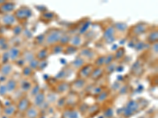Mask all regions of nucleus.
<instances>
[{
	"label": "nucleus",
	"instance_id": "f257e3e1",
	"mask_svg": "<svg viewBox=\"0 0 158 118\" xmlns=\"http://www.w3.org/2000/svg\"><path fill=\"white\" fill-rule=\"evenodd\" d=\"M64 33L63 30L60 29H52L45 34L44 45L52 47L53 45L58 44L60 41L62 36Z\"/></svg>",
	"mask_w": 158,
	"mask_h": 118
},
{
	"label": "nucleus",
	"instance_id": "f03ea898",
	"mask_svg": "<svg viewBox=\"0 0 158 118\" xmlns=\"http://www.w3.org/2000/svg\"><path fill=\"white\" fill-rule=\"evenodd\" d=\"M15 17L17 20H21V21H25L32 17V12L29 7L27 6H22L18 8L15 13Z\"/></svg>",
	"mask_w": 158,
	"mask_h": 118
},
{
	"label": "nucleus",
	"instance_id": "7ed1b4c3",
	"mask_svg": "<svg viewBox=\"0 0 158 118\" xmlns=\"http://www.w3.org/2000/svg\"><path fill=\"white\" fill-rule=\"evenodd\" d=\"M116 31L113 25H109L104 29L103 33V38L108 43H112L115 40Z\"/></svg>",
	"mask_w": 158,
	"mask_h": 118
},
{
	"label": "nucleus",
	"instance_id": "20e7f679",
	"mask_svg": "<svg viewBox=\"0 0 158 118\" xmlns=\"http://www.w3.org/2000/svg\"><path fill=\"white\" fill-rule=\"evenodd\" d=\"M80 57H83L85 61H92V60H95L97 57V52L94 49L86 47L79 51V55Z\"/></svg>",
	"mask_w": 158,
	"mask_h": 118
},
{
	"label": "nucleus",
	"instance_id": "39448f33",
	"mask_svg": "<svg viewBox=\"0 0 158 118\" xmlns=\"http://www.w3.org/2000/svg\"><path fill=\"white\" fill-rule=\"evenodd\" d=\"M149 29V25L146 23H142V22H139V23L136 24L135 25H134L132 29H131V32L134 36H139L141 35L146 33V32H148Z\"/></svg>",
	"mask_w": 158,
	"mask_h": 118
},
{
	"label": "nucleus",
	"instance_id": "423d86ee",
	"mask_svg": "<svg viewBox=\"0 0 158 118\" xmlns=\"http://www.w3.org/2000/svg\"><path fill=\"white\" fill-rule=\"evenodd\" d=\"M94 68L95 67H94V65L90 64V63L85 64L82 68H81L78 70V73H77L78 78L85 79V80L87 78H89L90 75H91L92 72H93Z\"/></svg>",
	"mask_w": 158,
	"mask_h": 118
},
{
	"label": "nucleus",
	"instance_id": "0eeeda50",
	"mask_svg": "<svg viewBox=\"0 0 158 118\" xmlns=\"http://www.w3.org/2000/svg\"><path fill=\"white\" fill-rule=\"evenodd\" d=\"M32 84L30 81H29L27 78H22L18 83V87L19 90L22 91V93H27L32 88Z\"/></svg>",
	"mask_w": 158,
	"mask_h": 118
},
{
	"label": "nucleus",
	"instance_id": "6e6552de",
	"mask_svg": "<svg viewBox=\"0 0 158 118\" xmlns=\"http://www.w3.org/2000/svg\"><path fill=\"white\" fill-rule=\"evenodd\" d=\"M30 107V101L27 97H22L17 105V109L21 113H25V111L27 110Z\"/></svg>",
	"mask_w": 158,
	"mask_h": 118
},
{
	"label": "nucleus",
	"instance_id": "1a4fd4ad",
	"mask_svg": "<svg viewBox=\"0 0 158 118\" xmlns=\"http://www.w3.org/2000/svg\"><path fill=\"white\" fill-rule=\"evenodd\" d=\"M45 100H46V95H45L44 91H40L37 95H35V96L33 97L32 104H33L35 107L36 108L41 107L44 104Z\"/></svg>",
	"mask_w": 158,
	"mask_h": 118
},
{
	"label": "nucleus",
	"instance_id": "9d476101",
	"mask_svg": "<svg viewBox=\"0 0 158 118\" xmlns=\"http://www.w3.org/2000/svg\"><path fill=\"white\" fill-rule=\"evenodd\" d=\"M9 58L11 61H16L18 58L21 57L22 55V51L18 47H11L7 50Z\"/></svg>",
	"mask_w": 158,
	"mask_h": 118
},
{
	"label": "nucleus",
	"instance_id": "9b49d317",
	"mask_svg": "<svg viewBox=\"0 0 158 118\" xmlns=\"http://www.w3.org/2000/svg\"><path fill=\"white\" fill-rule=\"evenodd\" d=\"M86 80L77 77L75 81L73 82V84H70V88L74 91H81L85 88L86 87Z\"/></svg>",
	"mask_w": 158,
	"mask_h": 118
},
{
	"label": "nucleus",
	"instance_id": "f8f14e48",
	"mask_svg": "<svg viewBox=\"0 0 158 118\" xmlns=\"http://www.w3.org/2000/svg\"><path fill=\"white\" fill-rule=\"evenodd\" d=\"M85 64H86V61L83 57H80V56H77V57H76L71 61V63H70V67H71L72 69L79 70L81 68H82Z\"/></svg>",
	"mask_w": 158,
	"mask_h": 118
},
{
	"label": "nucleus",
	"instance_id": "ddd939ff",
	"mask_svg": "<svg viewBox=\"0 0 158 118\" xmlns=\"http://www.w3.org/2000/svg\"><path fill=\"white\" fill-rule=\"evenodd\" d=\"M1 20H2V23L4 25H10V26L14 25L17 22L16 18L12 14H6L2 17Z\"/></svg>",
	"mask_w": 158,
	"mask_h": 118
},
{
	"label": "nucleus",
	"instance_id": "4468645a",
	"mask_svg": "<svg viewBox=\"0 0 158 118\" xmlns=\"http://www.w3.org/2000/svg\"><path fill=\"white\" fill-rule=\"evenodd\" d=\"M16 8V4L12 2H6L2 5H1L0 11L3 14H10L12 11H14Z\"/></svg>",
	"mask_w": 158,
	"mask_h": 118
},
{
	"label": "nucleus",
	"instance_id": "2eb2a0df",
	"mask_svg": "<svg viewBox=\"0 0 158 118\" xmlns=\"http://www.w3.org/2000/svg\"><path fill=\"white\" fill-rule=\"evenodd\" d=\"M70 84L68 82H59L56 84V91L59 94H64L70 89Z\"/></svg>",
	"mask_w": 158,
	"mask_h": 118
},
{
	"label": "nucleus",
	"instance_id": "dca6fc26",
	"mask_svg": "<svg viewBox=\"0 0 158 118\" xmlns=\"http://www.w3.org/2000/svg\"><path fill=\"white\" fill-rule=\"evenodd\" d=\"M82 37L79 34H74L70 36V40L69 45H71L73 47L78 48L81 44H82Z\"/></svg>",
	"mask_w": 158,
	"mask_h": 118
},
{
	"label": "nucleus",
	"instance_id": "f3484780",
	"mask_svg": "<svg viewBox=\"0 0 158 118\" xmlns=\"http://www.w3.org/2000/svg\"><path fill=\"white\" fill-rule=\"evenodd\" d=\"M104 73V68H98V67H95L92 72L91 75H90L89 78L93 81H97L100 78L103 77Z\"/></svg>",
	"mask_w": 158,
	"mask_h": 118
},
{
	"label": "nucleus",
	"instance_id": "a211bd4d",
	"mask_svg": "<svg viewBox=\"0 0 158 118\" xmlns=\"http://www.w3.org/2000/svg\"><path fill=\"white\" fill-rule=\"evenodd\" d=\"M49 49L47 47L40 49L38 50V52L36 54V58L38 59L39 61H44L47 60L48 57L49 56Z\"/></svg>",
	"mask_w": 158,
	"mask_h": 118
},
{
	"label": "nucleus",
	"instance_id": "6ab92c4d",
	"mask_svg": "<svg viewBox=\"0 0 158 118\" xmlns=\"http://www.w3.org/2000/svg\"><path fill=\"white\" fill-rule=\"evenodd\" d=\"M25 117L26 118H38L40 114L39 109L35 106H30L25 111Z\"/></svg>",
	"mask_w": 158,
	"mask_h": 118
},
{
	"label": "nucleus",
	"instance_id": "aec40b11",
	"mask_svg": "<svg viewBox=\"0 0 158 118\" xmlns=\"http://www.w3.org/2000/svg\"><path fill=\"white\" fill-rule=\"evenodd\" d=\"M22 57L24 59L25 63H29L33 59L36 58V54L32 50H26L22 53Z\"/></svg>",
	"mask_w": 158,
	"mask_h": 118
},
{
	"label": "nucleus",
	"instance_id": "412c9836",
	"mask_svg": "<svg viewBox=\"0 0 158 118\" xmlns=\"http://www.w3.org/2000/svg\"><path fill=\"white\" fill-rule=\"evenodd\" d=\"M158 40V32L157 30H153L148 33L146 36V41L149 44H153L157 43Z\"/></svg>",
	"mask_w": 158,
	"mask_h": 118
},
{
	"label": "nucleus",
	"instance_id": "4be33fe9",
	"mask_svg": "<svg viewBox=\"0 0 158 118\" xmlns=\"http://www.w3.org/2000/svg\"><path fill=\"white\" fill-rule=\"evenodd\" d=\"M18 82L14 79H10L9 81L6 84V88L7 90V93H12L15 91L18 88Z\"/></svg>",
	"mask_w": 158,
	"mask_h": 118
},
{
	"label": "nucleus",
	"instance_id": "5701e85b",
	"mask_svg": "<svg viewBox=\"0 0 158 118\" xmlns=\"http://www.w3.org/2000/svg\"><path fill=\"white\" fill-rule=\"evenodd\" d=\"M13 72V67L10 63H6L3 64L0 69V73L2 74L5 77H7V76L10 75Z\"/></svg>",
	"mask_w": 158,
	"mask_h": 118
},
{
	"label": "nucleus",
	"instance_id": "b1692460",
	"mask_svg": "<svg viewBox=\"0 0 158 118\" xmlns=\"http://www.w3.org/2000/svg\"><path fill=\"white\" fill-rule=\"evenodd\" d=\"M64 48L65 47H63L61 44L58 43V44L53 45V46L50 47V53L52 54H61V53H63Z\"/></svg>",
	"mask_w": 158,
	"mask_h": 118
},
{
	"label": "nucleus",
	"instance_id": "393cba45",
	"mask_svg": "<svg viewBox=\"0 0 158 118\" xmlns=\"http://www.w3.org/2000/svg\"><path fill=\"white\" fill-rule=\"evenodd\" d=\"M113 26L115 27L116 32H118L123 33V32H127L128 29V25H127L126 23H123V22H117V23H115Z\"/></svg>",
	"mask_w": 158,
	"mask_h": 118
},
{
	"label": "nucleus",
	"instance_id": "a878e982",
	"mask_svg": "<svg viewBox=\"0 0 158 118\" xmlns=\"http://www.w3.org/2000/svg\"><path fill=\"white\" fill-rule=\"evenodd\" d=\"M125 53H126L125 48H124V47H119V48L116 49L115 54H113L114 58H115V60L119 61V60L123 58V57L125 56Z\"/></svg>",
	"mask_w": 158,
	"mask_h": 118
},
{
	"label": "nucleus",
	"instance_id": "bb28decb",
	"mask_svg": "<svg viewBox=\"0 0 158 118\" xmlns=\"http://www.w3.org/2000/svg\"><path fill=\"white\" fill-rule=\"evenodd\" d=\"M17 110V106L15 105H10V106L5 107L3 110L4 115L6 116H11L15 114V111Z\"/></svg>",
	"mask_w": 158,
	"mask_h": 118
},
{
	"label": "nucleus",
	"instance_id": "cd10ccee",
	"mask_svg": "<svg viewBox=\"0 0 158 118\" xmlns=\"http://www.w3.org/2000/svg\"><path fill=\"white\" fill-rule=\"evenodd\" d=\"M126 107L134 113L135 112H137L139 109V104L137 102H135V101H130L127 104Z\"/></svg>",
	"mask_w": 158,
	"mask_h": 118
},
{
	"label": "nucleus",
	"instance_id": "c85d7f7f",
	"mask_svg": "<svg viewBox=\"0 0 158 118\" xmlns=\"http://www.w3.org/2000/svg\"><path fill=\"white\" fill-rule=\"evenodd\" d=\"M90 25H91L90 21H87V22H85V23L83 24V25H81V26H80V28H79L78 33H77V34H79L80 36H82V35L85 34L87 32V31H88V29H89Z\"/></svg>",
	"mask_w": 158,
	"mask_h": 118
},
{
	"label": "nucleus",
	"instance_id": "c756f323",
	"mask_svg": "<svg viewBox=\"0 0 158 118\" xmlns=\"http://www.w3.org/2000/svg\"><path fill=\"white\" fill-rule=\"evenodd\" d=\"M104 61H105V55L97 56V58L94 60V67L103 68V66H104Z\"/></svg>",
	"mask_w": 158,
	"mask_h": 118
},
{
	"label": "nucleus",
	"instance_id": "7c9ffc66",
	"mask_svg": "<svg viewBox=\"0 0 158 118\" xmlns=\"http://www.w3.org/2000/svg\"><path fill=\"white\" fill-rule=\"evenodd\" d=\"M70 40V36L67 33V32H64L62 36L61 39H60V41H59V44H61L63 47H66L67 45H69Z\"/></svg>",
	"mask_w": 158,
	"mask_h": 118
},
{
	"label": "nucleus",
	"instance_id": "2f4dec72",
	"mask_svg": "<svg viewBox=\"0 0 158 118\" xmlns=\"http://www.w3.org/2000/svg\"><path fill=\"white\" fill-rule=\"evenodd\" d=\"M71 70L72 69H70V70L66 69H63L56 75V78L63 80V79L66 78V77H68V76H70V73H71Z\"/></svg>",
	"mask_w": 158,
	"mask_h": 118
},
{
	"label": "nucleus",
	"instance_id": "473e14b6",
	"mask_svg": "<svg viewBox=\"0 0 158 118\" xmlns=\"http://www.w3.org/2000/svg\"><path fill=\"white\" fill-rule=\"evenodd\" d=\"M22 76H23V78L28 79L33 74V70H32L30 67L28 66V65H25V66L22 68Z\"/></svg>",
	"mask_w": 158,
	"mask_h": 118
},
{
	"label": "nucleus",
	"instance_id": "72a5a7b5",
	"mask_svg": "<svg viewBox=\"0 0 158 118\" xmlns=\"http://www.w3.org/2000/svg\"><path fill=\"white\" fill-rule=\"evenodd\" d=\"M77 50H78V48H77V47H73L71 45H67V46L65 47L64 50H63V54H67V55H70V54L76 53Z\"/></svg>",
	"mask_w": 158,
	"mask_h": 118
},
{
	"label": "nucleus",
	"instance_id": "f704fd0d",
	"mask_svg": "<svg viewBox=\"0 0 158 118\" xmlns=\"http://www.w3.org/2000/svg\"><path fill=\"white\" fill-rule=\"evenodd\" d=\"M108 97V91H101V93L97 95V102H99V103H102L104 101L106 100Z\"/></svg>",
	"mask_w": 158,
	"mask_h": 118
},
{
	"label": "nucleus",
	"instance_id": "c9c22d12",
	"mask_svg": "<svg viewBox=\"0 0 158 118\" xmlns=\"http://www.w3.org/2000/svg\"><path fill=\"white\" fill-rule=\"evenodd\" d=\"M116 64L115 63H111V64L108 65L107 66H105L104 69V73H106L107 74H111L114 71H115V69H116Z\"/></svg>",
	"mask_w": 158,
	"mask_h": 118
},
{
	"label": "nucleus",
	"instance_id": "e433bc0d",
	"mask_svg": "<svg viewBox=\"0 0 158 118\" xmlns=\"http://www.w3.org/2000/svg\"><path fill=\"white\" fill-rule=\"evenodd\" d=\"M40 91V87L39 84H35L34 86H32V88H31L30 91H29V94H30L31 97H34L35 95H37Z\"/></svg>",
	"mask_w": 158,
	"mask_h": 118
},
{
	"label": "nucleus",
	"instance_id": "4c0bfd02",
	"mask_svg": "<svg viewBox=\"0 0 158 118\" xmlns=\"http://www.w3.org/2000/svg\"><path fill=\"white\" fill-rule=\"evenodd\" d=\"M115 61V58H114V54H108L107 55H105V61H104V66H107L108 65L113 63V61Z\"/></svg>",
	"mask_w": 158,
	"mask_h": 118
},
{
	"label": "nucleus",
	"instance_id": "58836bf2",
	"mask_svg": "<svg viewBox=\"0 0 158 118\" xmlns=\"http://www.w3.org/2000/svg\"><path fill=\"white\" fill-rule=\"evenodd\" d=\"M39 63H40L39 60H38V59H36V58H35L29 63L28 66L30 67V68L32 69L33 71H34V70H37L38 69V66H39Z\"/></svg>",
	"mask_w": 158,
	"mask_h": 118
},
{
	"label": "nucleus",
	"instance_id": "ea45409f",
	"mask_svg": "<svg viewBox=\"0 0 158 118\" xmlns=\"http://www.w3.org/2000/svg\"><path fill=\"white\" fill-rule=\"evenodd\" d=\"M146 45H148L147 43H144L142 41H138L137 43H135V50H137L138 51H141V50H144V49H146Z\"/></svg>",
	"mask_w": 158,
	"mask_h": 118
},
{
	"label": "nucleus",
	"instance_id": "a19ab883",
	"mask_svg": "<svg viewBox=\"0 0 158 118\" xmlns=\"http://www.w3.org/2000/svg\"><path fill=\"white\" fill-rule=\"evenodd\" d=\"M23 30V27H22V25H15L13 28V32H14V34L15 36H19V35L22 34Z\"/></svg>",
	"mask_w": 158,
	"mask_h": 118
},
{
	"label": "nucleus",
	"instance_id": "79ce46f5",
	"mask_svg": "<svg viewBox=\"0 0 158 118\" xmlns=\"http://www.w3.org/2000/svg\"><path fill=\"white\" fill-rule=\"evenodd\" d=\"M42 17L46 20H50L52 21V19L55 18V13L53 12H42Z\"/></svg>",
	"mask_w": 158,
	"mask_h": 118
},
{
	"label": "nucleus",
	"instance_id": "37998d69",
	"mask_svg": "<svg viewBox=\"0 0 158 118\" xmlns=\"http://www.w3.org/2000/svg\"><path fill=\"white\" fill-rule=\"evenodd\" d=\"M9 46H8L7 40L3 37L0 38V49L2 50H6L8 49Z\"/></svg>",
	"mask_w": 158,
	"mask_h": 118
},
{
	"label": "nucleus",
	"instance_id": "c03bdc74",
	"mask_svg": "<svg viewBox=\"0 0 158 118\" xmlns=\"http://www.w3.org/2000/svg\"><path fill=\"white\" fill-rule=\"evenodd\" d=\"M44 39H45V35H40V36H36L35 38L34 41L37 43L38 45L44 44Z\"/></svg>",
	"mask_w": 158,
	"mask_h": 118
},
{
	"label": "nucleus",
	"instance_id": "a18cd8bd",
	"mask_svg": "<svg viewBox=\"0 0 158 118\" xmlns=\"http://www.w3.org/2000/svg\"><path fill=\"white\" fill-rule=\"evenodd\" d=\"M48 66V61L44 60V61H40L39 66H38V70H44L46 67Z\"/></svg>",
	"mask_w": 158,
	"mask_h": 118
},
{
	"label": "nucleus",
	"instance_id": "49530a36",
	"mask_svg": "<svg viewBox=\"0 0 158 118\" xmlns=\"http://www.w3.org/2000/svg\"><path fill=\"white\" fill-rule=\"evenodd\" d=\"M67 117L68 118H77L78 117V114H77V112L74 110L69 111L68 113H67Z\"/></svg>",
	"mask_w": 158,
	"mask_h": 118
},
{
	"label": "nucleus",
	"instance_id": "de8ad7c7",
	"mask_svg": "<svg viewBox=\"0 0 158 118\" xmlns=\"http://www.w3.org/2000/svg\"><path fill=\"white\" fill-rule=\"evenodd\" d=\"M99 109V106L97 104H95L94 106H90L89 108H88V112L89 113H95V111H97Z\"/></svg>",
	"mask_w": 158,
	"mask_h": 118
},
{
	"label": "nucleus",
	"instance_id": "09e8293b",
	"mask_svg": "<svg viewBox=\"0 0 158 118\" xmlns=\"http://www.w3.org/2000/svg\"><path fill=\"white\" fill-rule=\"evenodd\" d=\"M151 50L153 51V53L154 54H157V51H158V46H157V43H153V44H152V46H151Z\"/></svg>",
	"mask_w": 158,
	"mask_h": 118
},
{
	"label": "nucleus",
	"instance_id": "8fccbe9b",
	"mask_svg": "<svg viewBox=\"0 0 158 118\" xmlns=\"http://www.w3.org/2000/svg\"><path fill=\"white\" fill-rule=\"evenodd\" d=\"M6 93H7V90H6V85H1L0 86V95L3 96Z\"/></svg>",
	"mask_w": 158,
	"mask_h": 118
},
{
	"label": "nucleus",
	"instance_id": "3c124183",
	"mask_svg": "<svg viewBox=\"0 0 158 118\" xmlns=\"http://www.w3.org/2000/svg\"><path fill=\"white\" fill-rule=\"evenodd\" d=\"M57 104H58V106H60V107H63V106H64L65 105H67V104H66V98H61L60 99H59Z\"/></svg>",
	"mask_w": 158,
	"mask_h": 118
},
{
	"label": "nucleus",
	"instance_id": "603ef678",
	"mask_svg": "<svg viewBox=\"0 0 158 118\" xmlns=\"http://www.w3.org/2000/svg\"><path fill=\"white\" fill-rule=\"evenodd\" d=\"M112 109H108L106 111H105V113H104V116H107V117H110V116H112Z\"/></svg>",
	"mask_w": 158,
	"mask_h": 118
}]
</instances>
